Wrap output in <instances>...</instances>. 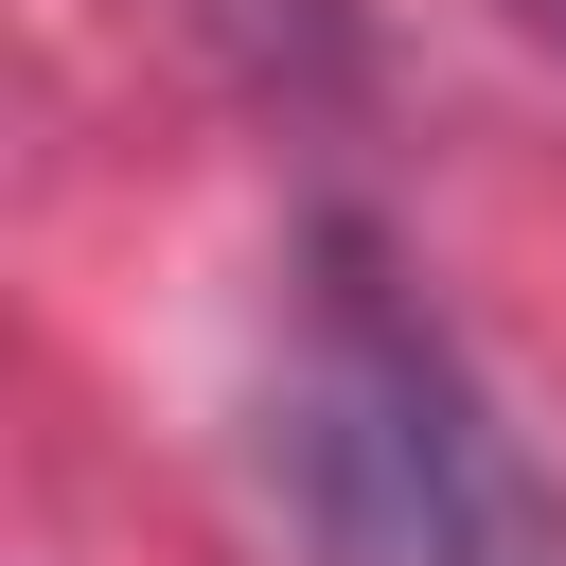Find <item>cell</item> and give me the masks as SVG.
<instances>
[{
    "label": "cell",
    "instance_id": "obj_1",
    "mask_svg": "<svg viewBox=\"0 0 566 566\" xmlns=\"http://www.w3.org/2000/svg\"><path fill=\"white\" fill-rule=\"evenodd\" d=\"M265 460L336 566H513L531 548L513 460H495L460 354L389 301L371 230H318V301H301V354L265 389Z\"/></svg>",
    "mask_w": 566,
    "mask_h": 566
},
{
    "label": "cell",
    "instance_id": "obj_2",
    "mask_svg": "<svg viewBox=\"0 0 566 566\" xmlns=\"http://www.w3.org/2000/svg\"><path fill=\"white\" fill-rule=\"evenodd\" d=\"M531 35H566V0H531Z\"/></svg>",
    "mask_w": 566,
    "mask_h": 566
}]
</instances>
